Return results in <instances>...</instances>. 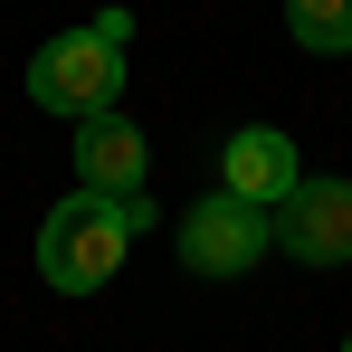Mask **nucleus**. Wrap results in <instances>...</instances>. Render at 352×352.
<instances>
[{
	"label": "nucleus",
	"instance_id": "f257e3e1",
	"mask_svg": "<svg viewBox=\"0 0 352 352\" xmlns=\"http://www.w3.org/2000/svg\"><path fill=\"white\" fill-rule=\"evenodd\" d=\"M124 248H133L124 200H105V190H67L58 210L38 219V276H48L58 295H96L124 267Z\"/></svg>",
	"mask_w": 352,
	"mask_h": 352
},
{
	"label": "nucleus",
	"instance_id": "f03ea898",
	"mask_svg": "<svg viewBox=\"0 0 352 352\" xmlns=\"http://www.w3.org/2000/svg\"><path fill=\"white\" fill-rule=\"evenodd\" d=\"M29 96L38 105H58V115H115L124 105V48L105 38V29H67V38H48L38 58H29Z\"/></svg>",
	"mask_w": 352,
	"mask_h": 352
},
{
	"label": "nucleus",
	"instance_id": "7ed1b4c3",
	"mask_svg": "<svg viewBox=\"0 0 352 352\" xmlns=\"http://www.w3.org/2000/svg\"><path fill=\"white\" fill-rule=\"evenodd\" d=\"M267 248H276V219H267V210H248L238 190H210V200L181 219V257H190L200 276H248Z\"/></svg>",
	"mask_w": 352,
	"mask_h": 352
},
{
	"label": "nucleus",
	"instance_id": "20e7f679",
	"mask_svg": "<svg viewBox=\"0 0 352 352\" xmlns=\"http://www.w3.org/2000/svg\"><path fill=\"white\" fill-rule=\"evenodd\" d=\"M276 248L305 267H352V181H295L276 210Z\"/></svg>",
	"mask_w": 352,
	"mask_h": 352
},
{
	"label": "nucleus",
	"instance_id": "39448f33",
	"mask_svg": "<svg viewBox=\"0 0 352 352\" xmlns=\"http://www.w3.org/2000/svg\"><path fill=\"white\" fill-rule=\"evenodd\" d=\"M295 181H305V172H295V143L276 133V124L229 133V153H219V190H238L248 210H267V219H276V210L295 200Z\"/></svg>",
	"mask_w": 352,
	"mask_h": 352
},
{
	"label": "nucleus",
	"instance_id": "423d86ee",
	"mask_svg": "<svg viewBox=\"0 0 352 352\" xmlns=\"http://www.w3.org/2000/svg\"><path fill=\"white\" fill-rule=\"evenodd\" d=\"M143 162H153V153H143V133L124 115H86L76 124V181H86V190L124 200V190H143Z\"/></svg>",
	"mask_w": 352,
	"mask_h": 352
},
{
	"label": "nucleus",
	"instance_id": "0eeeda50",
	"mask_svg": "<svg viewBox=\"0 0 352 352\" xmlns=\"http://www.w3.org/2000/svg\"><path fill=\"white\" fill-rule=\"evenodd\" d=\"M286 29L314 48V58H343L352 48V0H286Z\"/></svg>",
	"mask_w": 352,
	"mask_h": 352
},
{
	"label": "nucleus",
	"instance_id": "6e6552de",
	"mask_svg": "<svg viewBox=\"0 0 352 352\" xmlns=\"http://www.w3.org/2000/svg\"><path fill=\"white\" fill-rule=\"evenodd\" d=\"M343 352H352V333H343Z\"/></svg>",
	"mask_w": 352,
	"mask_h": 352
}]
</instances>
